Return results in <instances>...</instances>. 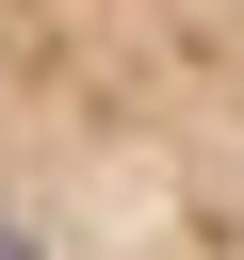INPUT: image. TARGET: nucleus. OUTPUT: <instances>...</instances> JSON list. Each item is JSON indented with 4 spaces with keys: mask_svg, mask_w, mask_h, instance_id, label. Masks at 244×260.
<instances>
[{
    "mask_svg": "<svg viewBox=\"0 0 244 260\" xmlns=\"http://www.w3.org/2000/svg\"><path fill=\"white\" fill-rule=\"evenodd\" d=\"M0 260H244V0H0Z\"/></svg>",
    "mask_w": 244,
    "mask_h": 260,
    "instance_id": "1",
    "label": "nucleus"
}]
</instances>
